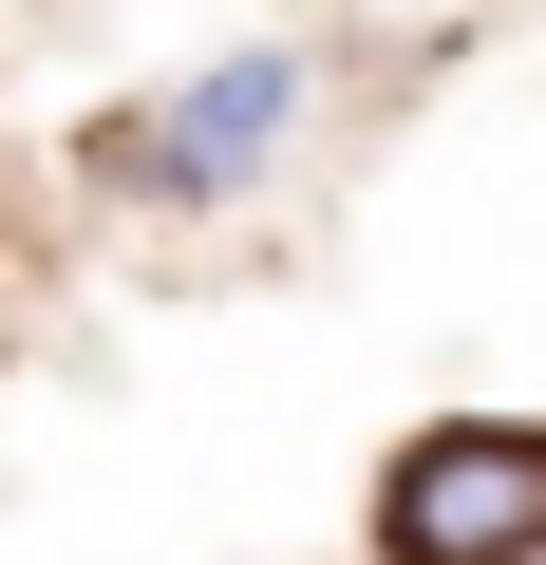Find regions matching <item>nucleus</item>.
<instances>
[{
	"instance_id": "f257e3e1",
	"label": "nucleus",
	"mask_w": 546,
	"mask_h": 565,
	"mask_svg": "<svg viewBox=\"0 0 546 565\" xmlns=\"http://www.w3.org/2000/svg\"><path fill=\"white\" fill-rule=\"evenodd\" d=\"M377 565H546V415H433L377 452Z\"/></svg>"
},
{
	"instance_id": "f03ea898",
	"label": "nucleus",
	"mask_w": 546,
	"mask_h": 565,
	"mask_svg": "<svg viewBox=\"0 0 546 565\" xmlns=\"http://www.w3.org/2000/svg\"><path fill=\"white\" fill-rule=\"evenodd\" d=\"M302 95H321V76H302L283 39H245V57H207L189 95H151V114H114V132H95V170H114V189H151V207H245L264 170H283V132H302Z\"/></svg>"
}]
</instances>
